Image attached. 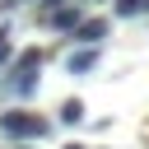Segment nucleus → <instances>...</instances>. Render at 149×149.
<instances>
[{"label":"nucleus","mask_w":149,"mask_h":149,"mask_svg":"<svg viewBox=\"0 0 149 149\" xmlns=\"http://www.w3.org/2000/svg\"><path fill=\"white\" fill-rule=\"evenodd\" d=\"M42 23H51L56 33H74V23H79V9H74L70 0H65V5H56V9H51V14L42 19Z\"/></svg>","instance_id":"nucleus-3"},{"label":"nucleus","mask_w":149,"mask_h":149,"mask_svg":"<svg viewBox=\"0 0 149 149\" xmlns=\"http://www.w3.org/2000/svg\"><path fill=\"white\" fill-rule=\"evenodd\" d=\"M61 121H65V126H79V121H84V102H79V98H65V102H61Z\"/></svg>","instance_id":"nucleus-6"},{"label":"nucleus","mask_w":149,"mask_h":149,"mask_svg":"<svg viewBox=\"0 0 149 149\" xmlns=\"http://www.w3.org/2000/svg\"><path fill=\"white\" fill-rule=\"evenodd\" d=\"M9 88H14L19 98H33V93H37V74H14V84H9Z\"/></svg>","instance_id":"nucleus-7"},{"label":"nucleus","mask_w":149,"mask_h":149,"mask_svg":"<svg viewBox=\"0 0 149 149\" xmlns=\"http://www.w3.org/2000/svg\"><path fill=\"white\" fill-rule=\"evenodd\" d=\"M9 37H14V33H9V23H0V65L9 61Z\"/></svg>","instance_id":"nucleus-9"},{"label":"nucleus","mask_w":149,"mask_h":149,"mask_svg":"<svg viewBox=\"0 0 149 149\" xmlns=\"http://www.w3.org/2000/svg\"><path fill=\"white\" fill-rule=\"evenodd\" d=\"M65 65H70V74H88V70L98 65V47H84V51H74Z\"/></svg>","instance_id":"nucleus-5"},{"label":"nucleus","mask_w":149,"mask_h":149,"mask_svg":"<svg viewBox=\"0 0 149 149\" xmlns=\"http://www.w3.org/2000/svg\"><path fill=\"white\" fill-rule=\"evenodd\" d=\"M0 130H5L9 140H42L51 126H47V116H37V112H5V116H0Z\"/></svg>","instance_id":"nucleus-1"},{"label":"nucleus","mask_w":149,"mask_h":149,"mask_svg":"<svg viewBox=\"0 0 149 149\" xmlns=\"http://www.w3.org/2000/svg\"><path fill=\"white\" fill-rule=\"evenodd\" d=\"M140 9H149V0H116V14H140Z\"/></svg>","instance_id":"nucleus-8"},{"label":"nucleus","mask_w":149,"mask_h":149,"mask_svg":"<svg viewBox=\"0 0 149 149\" xmlns=\"http://www.w3.org/2000/svg\"><path fill=\"white\" fill-rule=\"evenodd\" d=\"M37 65H42V47H23L14 61V74H37Z\"/></svg>","instance_id":"nucleus-4"},{"label":"nucleus","mask_w":149,"mask_h":149,"mask_svg":"<svg viewBox=\"0 0 149 149\" xmlns=\"http://www.w3.org/2000/svg\"><path fill=\"white\" fill-rule=\"evenodd\" d=\"M61 149H84V144H74V140H70V144H61Z\"/></svg>","instance_id":"nucleus-10"},{"label":"nucleus","mask_w":149,"mask_h":149,"mask_svg":"<svg viewBox=\"0 0 149 149\" xmlns=\"http://www.w3.org/2000/svg\"><path fill=\"white\" fill-rule=\"evenodd\" d=\"M102 37H107V19H79V23H74V42L98 47Z\"/></svg>","instance_id":"nucleus-2"}]
</instances>
